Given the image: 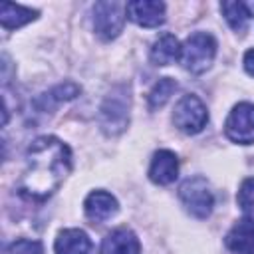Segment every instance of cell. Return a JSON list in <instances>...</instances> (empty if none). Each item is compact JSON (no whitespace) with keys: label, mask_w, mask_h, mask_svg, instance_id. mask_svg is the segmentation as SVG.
<instances>
[{"label":"cell","mask_w":254,"mask_h":254,"mask_svg":"<svg viewBox=\"0 0 254 254\" xmlns=\"http://www.w3.org/2000/svg\"><path fill=\"white\" fill-rule=\"evenodd\" d=\"M69 173V147L54 135H42L34 139L26 151V167L18 181V194L42 202L64 185Z\"/></svg>","instance_id":"obj_1"},{"label":"cell","mask_w":254,"mask_h":254,"mask_svg":"<svg viewBox=\"0 0 254 254\" xmlns=\"http://www.w3.org/2000/svg\"><path fill=\"white\" fill-rule=\"evenodd\" d=\"M175 89H177V81H175L173 77H161V79L151 87V91H149V95H147L149 109H151V111L161 109V107L169 101V97L175 93Z\"/></svg>","instance_id":"obj_18"},{"label":"cell","mask_w":254,"mask_h":254,"mask_svg":"<svg viewBox=\"0 0 254 254\" xmlns=\"http://www.w3.org/2000/svg\"><path fill=\"white\" fill-rule=\"evenodd\" d=\"M179 198L187 208V212L192 214L194 218L210 216L214 206V194L204 177H189L179 189Z\"/></svg>","instance_id":"obj_3"},{"label":"cell","mask_w":254,"mask_h":254,"mask_svg":"<svg viewBox=\"0 0 254 254\" xmlns=\"http://www.w3.org/2000/svg\"><path fill=\"white\" fill-rule=\"evenodd\" d=\"M220 10H222L226 22L230 24V28L234 32H240V34L246 30L248 20L252 18L250 6L246 2H222L220 4Z\"/></svg>","instance_id":"obj_17"},{"label":"cell","mask_w":254,"mask_h":254,"mask_svg":"<svg viewBox=\"0 0 254 254\" xmlns=\"http://www.w3.org/2000/svg\"><path fill=\"white\" fill-rule=\"evenodd\" d=\"M79 91H81V87H79L77 83H73V81H65V83H60V85H56L54 89L46 91L44 95H40L34 103H36V107H38L40 111H48V109L60 105L62 101H69V99H73L75 95H79Z\"/></svg>","instance_id":"obj_16"},{"label":"cell","mask_w":254,"mask_h":254,"mask_svg":"<svg viewBox=\"0 0 254 254\" xmlns=\"http://www.w3.org/2000/svg\"><path fill=\"white\" fill-rule=\"evenodd\" d=\"M125 4L103 0L93 6V30L101 40L117 38L125 26Z\"/></svg>","instance_id":"obj_7"},{"label":"cell","mask_w":254,"mask_h":254,"mask_svg":"<svg viewBox=\"0 0 254 254\" xmlns=\"http://www.w3.org/2000/svg\"><path fill=\"white\" fill-rule=\"evenodd\" d=\"M179 177V159L169 149H159L153 153L151 165H149V179L155 185H171Z\"/></svg>","instance_id":"obj_9"},{"label":"cell","mask_w":254,"mask_h":254,"mask_svg":"<svg viewBox=\"0 0 254 254\" xmlns=\"http://www.w3.org/2000/svg\"><path fill=\"white\" fill-rule=\"evenodd\" d=\"M56 254H89L91 240L81 228H65L60 230L54 242Z\"/></svg>","instance_id":"obj_13"},{"label":"cell","mask_w":254,"mask_h":254,"mask_svg":"<svg viewBox=\"0 0 254 254\" xmlns=\"http://www.w3.org/2000/svg\"><path fill=\"white\" fill-rule=\"evenodd\" d=\"M83 210H85V216L95 224V222L109 220L119 210V204H117V198L111 192L93 190V192L87 194V198L83 202Z\"/></svg>","instance_id":"obj_10"},{"label":"cell","mask_w":254,"mask_h":254,"mask_svg":"<svg viewBox=\"0 0 254 254\" xmlns=\"http://www.w3.org/2000/svg\"><path fill=\"white\" fill-rule=\"evenodd\" d=\"M8 254H44V246L40 240L18 238L8 246Z\"/></svg>","instance_id":"obj_20"},{"label":"cell","mask_w":254,"mask_h":254,"mask_svg":"<svg viewBox=\"0 0 254 254\" xmlns=\"http://www.w3.org/2000/svg\"><path fill=\"white\" fill-rule=\"evenodd\" d=\"M173 123L179 131L187 135H196L208 123V109L198 95H183L173 109Z\"/></svg>","instance_id":"obj_5"},{"label":"cell","mask_w":254,"mask_h":254,"mask_svg":"<svg viewBox=\"0 0 254 254\" xmlns=\"http://www.w3.org/2000/svg\"><path fill=\"white\" fill-rule=\"evenodd\" d=\"M224 135L238 145L254 143V103L240 101L230 109L224 121Z\"/></svg>","instance_id":"obj_6"},{"label":"cell","mask_w":254,"mask_h":254,"mask_svg":"<svg viewBox=\"0 0 254 254\" xmlns=\"http://www.w3.org/2000/svg\"><path fill=\"white\" fill-rule=\"evenodd\" d=\"M216 56V40L206 32H192L181 46V64L187 71L198 75L204 73Z\"/></svg>","instance_id":"obj_2"},{"label":"cell","mask_w":254,"mask_h":254,"mask_svg":"<svg viewBox=\"0 0 254 254\" xmlns=\"http://www.w3.org/2000/svg\"><path fill=\"white\" fill-rule=\"evenodd\" d=\"M181 60V44L173 34L159 36L151 46V62L155 65H169Z\"/></svg>","instance_id":"obj_14"},{"label":"cell","mask_w":254,"mask_h":254,"mask_svg":"<svg viewBox=\"0 0 254 254\" xmlns=\"http://www.w3.org/2000/svg\"><path fill=\"white\" fill-rule=\"evenodd\" d=\"M38 10L20 6V4H12V2H2L0 4V24L4 30H16L32 20H36Z\"/></svg>","instance_id":"obj_15"},{"label":"cell","mask_w":254,"mask_h":254,"mask_svg":"<svg viewBox=\"0 0 254 254\" xmlns=\"http://www.w3.org/2000/svg\"><path fill=\"white\" fill-rule=\"evenodd\" d=\"M127 18L143 28H157L165 22V4L157 0H133L125 4Z\"/></svg>","instance_id":"obj_8"},{"label":"cell","mask_w":254,"mask_h":254,"mask_svg":"<svg viewBox=\"0 0 254 254\" xmlns=\"http://www.w3.org/2000/svg\"><path fill=\"white\" fill-rule=\"evenodd\" d=\"M99 254H141V242L129 228H115L101 240Z\"/></svg>","instance_id":"obj_11"},{"label":"cell","mask_w":254,"mask_h":254,"mask_svg":"<svg viewBox=\"0 0 254 254\" xmlns=\"http://www.w3.org/2000/svg\"><path fill=\"white\" fill-rule=\"evenodd\" d=\"M236 202L244 212H254V179L242 181L236 194Z\"/></svg>","instance_id":"obj_19"},{"label":"cell","mask_w":254,"mask_h":254,"mask_svg":"<svg viewBox=\"0 0 254 254\" xmlns=\"http://www.w3.org/2000/svg\"><path fill=\"white\" fill-rule=\"evenodd\" d=\"M244 69L254 77V48L244 54Z\"/></svg>","instance_id":"obj_21"},{"label":"cell","mask_w":254,"mask_h":254,"mask_svg":"<svg viewBox=\"0 0 254 254\" xmlns=\"http://www.w3.org/2000/svg\"><path fill=\"white\" fill-rule=\"evenodd\" d=\"M99 125L109 137L125 131V127L129 125V95L125 87H119L105 97L99 109Z\"/></svg>","instance_id":"obj_4"},{"label":"cell","mask_w":254,"mask_h":254,"mask_svg":"<svg viewBox=\"0 0 254 254\" xmlns=\"http://www.w3.org/2000/svg\"><path fill=\"white\" fill-rule=\"evenodd\" d=\"M224 244L234 254H254V218L238 220L228 230Z\"/></svg>","instance_id":"obj_12"}]
</instances>
